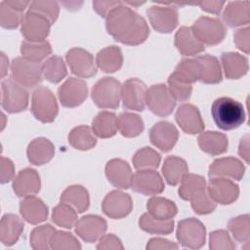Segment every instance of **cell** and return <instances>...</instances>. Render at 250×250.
<instances>
[{"mask_svg": "<svg viewBox=\"0 0 250 250\" xmlns=\"http://www.w3.org/2000/svg\"><path fill=\"white\" fill-rule=\"evenodd\" d=\"M105 25L108 34L116 41L130 46L146 41L149 28L146 20L121 2L106 16Z\"/></svg>", "mask_w": 250, "mask_h": 250, "instance_id": "cell-1", "label": "cell"}, {"mask_svg": "<svg viewBox=\"0 0 250 250\" xmlns=\"http://www.w3.org/2000/svg\"><path fill=\"white\" fill-rule=\"evenodd\" d=\"M211 114L216 125L222 130H232L245 121L242 104L229 97L215 100L211 106Z\"/></svg>", "mask_w": 250, "mask_h": 250, "instance_id": "cell-2", "label": "cell"}, {"mask_svg": "<svg viewBox=\"0 0 250 250\" xmlns=\"http://www.w3.org/2000/svg\"><path fill=\"white\" fill-rule=\"evenodd\" d=\"M43 64L18 57L11 63L12 79L24 88H33L42 81Z\"/></svg>", "mask_w": 250, "mask_h": 250, "instance_id": "cell-3", "label": "cell"}, {"mask_svg": "<svg viewBox=\"0 0 250 250\" xmlns=\"http://www.w3.org/2000/svg\"><path fill=\"white\" fill-rule=\"evenodd\" d=\"M31 112L42 123L53 122L59 112L57 100L52 91L46 87H37L32 94Z\"/></svg>", "mask_w": 250, "mask_h": 250, "instance_id": "cell-4", "label": "cell"}, {"mask_svg": "<svg viewBox=\"0 0 250 250\" xmlns=\"http://www.w3.org/2000/svg\"><path fill=\"white\" fill-rule=\"evenodd\" d=\"M122 85L113 77L100 79L92 89V100L101 108H117L121 99Z\"/></svg>", "mask_w": 250, "mask_h": 250, "instance_id": "cell-5", "label": "cell"}, {"mask_svg": "<svg viewBox=\"0 0 250 250\" xmlns=\"http://www.w3.org/2000/svg\"><path fill=\"white\" fill-rule=\"evenodd\" d=\"M194 36L202 43L214 46L221 43L227 33L222 21L215 18L200 17L190 27Z\"/></svg>", "mask_w": 250, "mask_h": 250, "instance_id": "cell-6", "label": "cell"}, {"mask_svg": "<svg viewBox=\"0 0 250 250\" xmlns=\"http://www.w3.org/2000/svg\"><path fill=\"white\" fill-rule=\"evenodd\" d=\"M1 105L10 113L24 110L28 105V93L24 87L15 82L12 78L5 79L1 83Z\"/></svg>", "mask_w": 250, "mask_h": 250, "instance_id": "cell-7", "label": "cell"}, {"mask_svg": "<svg viewBox=\"0 0 250 250\" xmlns=\"http://www.w3.org/2000/svg\"><path fill=\"white\" fill-rule=\"evenodd\" d=\"M205 227L197 219L188 218L180 221L178 224L177 239L186 248H201L205 243Z\"/></svg>", "mask_w": 250, "mask_h": 250, "instance_id": "cell-8", "label": "cell"}, {"mask_svg": "<svg viewBox=\"0 0 250 250\" xmlns=\"http://www.w3.org/2000/svg\"><path fill=\"white\" fill-rule=\"evenodd\" d=\"M146 104L148 109L158 116H167L172 113L176 101L164 84L152 85L147 89L146 95Z\"/></svg>", "mask_w": 250, "mask_h": 250, "instance_id": "cell-9", "label": "cell"}, {"mask_svg": "<svg viewBox=\"0 0 250 250\" xmlns=\"http://www.w3.org/2000/svg\"><path fill=\"white\" fill-rule=\"evenodd\" d=\"M21 34L26 41H45L50 32L51 22L43 16L28 11L21 18Z\"/></svg>", "mask_w": 250, "mask_h": 250, "instance_id": "cell-10", "label": "cell"}, {"mask_svg": "<svg viewBox=\"0 0 250 250\" xmlns=\"http://www.w3.org/2000/svg\"><path fill=\"white\" fill-rule=\"evenodd\" d=\"M130 188L144 195H156L161 193L165 187L161 176L154 169H143L133 175Z\"/></svg>", "mask_w": 250, "mask_h": 250, "instance_id": "cell-11", "label": "cell"}, {"mask_svg": "<svg viewBox=\"0 0 250 250\" xmlns=\"http://www.w3.org/2000/svg\"><path fill=\"white\" fill-rule=\"evenodd\" d=\"M147 88L138 78H130L124 82L121 89V100L126 109L143 111L146 106Z\"/></svg>", "mask_w": 250, "mask_h": 250, "instance_id": "cell-12", "label": "cell"}, {"mask_svg": "<svg viewBox=\"0 0 250 250\" xmlns=\"http://www.w3.org/2000/svg\"><path fill=\"white\" fill-rule=\"evenodd\" d=\"M88 95L87 84L84 80L70 77L59 88L58 96L62 106L75 107L80 105Z\"/></svg>", "mask_w": 250, "mask_h": 250, "instance_id": "cell-13", "label": "cell"}, {"mask_svg": "<svg viewBox=\"0 0 250 250\" xmlns=\"http://www.w3.org/2000/svg\"><path fill=\"white\" fill-rule=\"evenodd\" d=\"M71 72L81 78H89L97 73L93 56L81 48H72L65 55Z\"/></svg>", "mask_w": 250, "mask_h": 250, "instance_id": "cell-14", "label": "cell"}, {"mask_svg": "<svg viewBox=\"0 0 250 250\" xmlns=\"http://www.w3.org/2000/svg\"><path fill=\"white\" fill-rule=\"evenodd\" d=\"M153 28L161 33L171 32L178 24V10L175 6H151L146 10Z\"/></svg>", "mask_w": 250, "mask_h": 250, "instance_id": "cell-15", "label": "cell"}, {"mask_svg": "<svg viewBox=\"0 0 250 250\" xmlns=\"http://www.w3.org/2000/svg\"><path fill=\"white\" fill-rule=\"evenodd\" d=\"M76 234L85 242L99 240L106 230V222L97 215H86L77 220L74 225Z\"/></svg>", "mask_w": 250, "mask_h": 250, "instance_id": "cell-16", "label": "cell"}, {"mask_svg": "<svg viewBox=\"0 0 250 250\" xmlns=\"http://www.w3.org/2000/svg\"><path fill=\"white\" fill-rule=\"evenodd\" d=\"M102 208L107 217L121 219L131 212L133 202L129 194L119 190H112L104 198Z\"/></svg>", "mask_w": 250, "mask_h": 250, "instance_id": "cell-17", "label": "cell"}, {"mask_svg": "<svg viewBox=\"0 0 250 250\" xmlns=\"http://www.w3.org/2000/svg\"><path fill=\"white\" fill-rule=\"evenodd\" d=\"M207 191L210 197L220 204H230L239 194L238 186L227 178H211Z\"/></svg>", "mask_w": 250, "mask_h": 250, "instance_id": "cell-18", "label": "cell"}, {"mask_svg": "<svg viewBox=\"0 0 250 250\" xmlns=\"http://www.w3.org/2000/svg\"><path fill=\"white\" fill-rule=\"evenodd\" d=\"M179 138L177 128L170 122L160 121L153 125L149 131V140L153 146L167 152L176 145Z\"/></svg>", "mask_w": 250, "mask_h": 250, "instance_id": "cell-19", "label": "cell"}, {"mask_svg": "<svg viewBox=\"0 0 250 250\" xmlns=\"http://www.w3.org/2000/svg\"><path fill=\"white\" fill-rule=\"evenodd\" d=\"M176 121L181 129L187 134L201 133L204 129V122L196 106L190 104H184L178 107L175 115Z\"/></svg>", "mask_w": 250, "mask_h": 250, "instance_id": "cell-20", "label": "cell"}, {"mask_svg": "<svg viewBox=\"0 0 250 250\" xmlns=\"http://www.w3.org/2000/svg\"><path fill=\"white\" fill-rule=\"evenodd\" d=\"M245 168L242 162L234 157L216 159L209 167L208 175L211 178H227L239 181L244 175Z\"/></svg>", "mask_w": 250, "mask_h": 250, "instance_id": "cell-21", "label": "cell"}, {"mask_svg": "<svg viewBox=\"0 0 250 250\" xmlns=\"http://www.w3.org/2000/svg\"><path fill=\"white\" fill-rule=\"evenodd\" d=\"M40 177L36 170L25 168L21 170L13 181L14 192L20 197L36 194L40 190Z\"/></svg>", "mask_w": 250, "mask_h": 250, "instance_id": "cell-22", "label": "cell"}, {"mask_svg": "<svg viewBox=\"0 0 250 250\" xmlns=\"http://www.w3.org/2000/svg\"><path fill=\"white\" fill-rule=\"evenodd\" d=\"M105 175L108 182L115 188L126 189L131 187L132 171L129 164L122 159H111L105 166Z\"/></svg>", "mask_w": 250, "mask_h": 250, "instance_id": "cell-23", "label": "cell"}, {"mask_svg": "<svg viewBox=\"0 0 250 250\" xmlns=\"http://www.w3.org/2000/svg\"><path fill=\"white\" fill-rule=\"evenodd\" d=\"M20 212L22 218L32 225L44 222L48 217V207L34 195L25 196L20 204Z\"/></svg>", "mask_w": 250, "mask_h": 250, "instance_id": "cell-24", "label": "cell"}, {"mask_svg": "<svg viewBox=\"0 0 250 250\" xmlns=\"http://www.w3.org/2000/svg\"><path fill=\"white\" fill-rule=\"evenodd\" d=\"M23 222L15 214H5L0 223V240L6 246L14 245L23 230Z\"/></svg>", "mask_w": 250, "mask_h": 250, "instance_id": "cell-25", "label": "cell"}, {"mask_svg": "<svg viewBox=\"0 0 250 250\" xmlns=\"http://www.w3.org/2000/svg\"><path fill=\"white\" fill-rule=\"evenodd\" d=\"M199 68V80L206 84H217L222 81V70L219 61L211 55H202L195 58Z\"/></svg>", "mask_w": 250, "mask_h": 250, "instance_id": "cell-26", "label": "cell"}, {"mask_svg": "<svg viewBox=\"0 0 250 250\" xmlns=\"http://www.w3.org/2000/svg\"><path fill=\"white\" fill-rule=\"evenodd\" d=\"M175 46L183 56H193L204 51L202 44L188 26H182L175 34Z\"/></svg>", "mask_w": 250, "mask_h": 250, "instance_id": "cell-27", "label": "cell"}, {"mask_svg": "<svg viewBox=\"0 0 250 250\" xmlns=\"http://www.w3.org/2000/svg\"><path fill=\"white\" fill-rule=\"evenodd\" d=\"M54 153V145L48 139L42 137L33 140L27 147V158L34 165H43L49 162Z\"/></svg>", "mask_w": 250, "mask_h": 250, "instance_id": "cell-28", "label": "cell"}, {"mask_svg": "<svg viewBox=\"0 0 250 250\" xmlns=\"http://www.w3.org/2000/svg\"><path fill=\"white\" fill-rule=\"evenodd\" d=\"M225 74L229 79H238L248 71V60L238 53H223L221 56Z\"/></svg>", "mask_w": 250, "mask_h": 250, "instance_id": "cell-29", "label": "cell"}, {"mask_svg": "<svg viewBox=\"0 0 250 250\" xmlns=\"http://www.w3.org/2000/svg\"><path fill=\"white\" fill-rule=\"evenodd\" d=\"M96 62L98 67L103 71L107 73L115 72L122 66V52L117 46L105 47L97 54Z\"/></svg>", "mask_w": 250, "mask_h": 250, "instance_id": "cell-30", "label": "cell"}, {"mask_svg": "<svg viewBox=\"0 0 250 250\" xmlns=\"http://www.w3.org/2000/svg\"><path fill=\"white\" fill-rule=\"evenodd\" d=\"M197 141L201 150L210 155H219L228 149V138L219 132H204L199 135Z\"/></svg>", "mask_w": 250, "mask_h": 250, "instance_id": "cell-31", "label": "cell"}, {"mask_svg": "<svg viewBox=\"0 0 250 250\" xmlns=\"http://www.w3.org/2000/svg\"><path fill=\"white\" fill-rule=\"evenodd\" d=\"M224 21L230 27L248 24L249 18V2H229L223 13Z\"/></svg>", "mask_w": 250, "mask_h": 250, "instance_id": "cell-32", "label": "cell"}, {"mask_svg": "<svg viewBox=\"0 0 250 250\" xmlns=\"http://www.w3.org/2000/svg\"><path fill=\"white\" fill-rule=\"evenodd\" d=\"M188 172V167L184 159L178 156H168L164 160L162 173L170 186L178 185Z\"/></svg>", "mask_w": 250, "mask_h": 250, "instance_id": "cell-33", "label": "cell"}, {"mask_svg": "<svg viewBox=\"0 0 250 250\" xmlns=\"http://www.w3.org/2000/svg\"><path fill=\"white\" fill-rule=\"evenodd\" d=\"M117 117L115 113L103 110L97 114L92 122V130L100 138L106 139L114 136L117 131Z\"/></svg>", "mask_w": 250, "mask_h": 250, "instance_id": "cell-34", "label": "cell"}, {"mask_svg": "<svg viewBox=\"0 0 250 250\" xmlns=\"http://www.w3.org/2000/svg\"><path fill=\"white\" fill-rule=\"evenodd\" d=\"M147 213L153 218L159 220H171L177 214V206L167 198L161 196H152L147 200Z\"/></svg>", "mask_w": 250, "mask_h": 250, "instance_id": "cell-35", "label": "cell"}, {"mask_svg": "<svg viewBox=\"0 0 250 250\" xmlns=\"http://www.w3.org/2000/svg\"><path fill=\"white\" fill-rule=\"evenodd\" d=\"M61 202L70 205L78 213H83L88 209L90 204L89 194L83 187L71 186L62 193Z\"/></svg>", "mask_w": 250, "mask_h": 250, "instance_id": "cell-36", "label": "cell"}, {"mask_svg": "<svg viewBox=\"0 0 250 250\" xmlns=\"http://www.w3.org/2000/svg\"><path fill=\"white\" fill-rule=\"evenodd\" d=\"M68 142L70 146L79 150H88L95 146L97 139L92 128L81 125L73 128L68 135Z\"/></svg>", "mask_w": 250, "mask_h": 250, "instance_id": "cell-37", "label": "cell"}, {"mask_svg": "<svg viewBox=\"0 0 250 250\" xmlns=\"http://www.w3.org/2000/svg\"><path fill=\"white\" fill-rule=\"evenodd\" d=\"M117 130L122 136L127 138H133L140 135L144 130V122L142 118L130 112H123L119 114L116 120Z\"/></svg>", "mask_w": 250, "mask_h": 250, "instance_id": "cell-38", "label": "cell"}, {"mask_svg": "<svg viewBox=\"0 0 250 250\" xmlns=\"http://www.w3.org/2000/svg\"><path fill=\"white\" fill-rule=\"evenodd\" d=\"M21 53L22 58L31 62H40L52 53V47L46 40L41 42H30L24 40L21 45Z\"/></svg>", "mask_w": 250, "mask_h": 250, "instance_id": "cell-39", "label": "cell"}, {"mask_svg": "<svg viewBox=\"0 0 250 250\" xmlns=\"http://www.w3.org/2000/svg\"><path fill=\"white\" fill-rule=\"evenodd\" d=\"M140 228L152 234H169L174 229V221L171 220H159L153 218L148 213L142 215L139 221Z\"/></svg>", "mask_w": 250, "mask_h": 250, "instance_id": "cell-40", "label": "cell"}, {"mask_svg": "<svg viewBox=\"0 0 250 250\" xmlns=\"http://www.w3.org/2000/svg\"><path fill=\"white\" fill-rule=\"evenodd\" d=\"M56 231V229L49 224L35 228L30 233V246L35 250L51 248V241Z\"/></svg>", "mask_w": 250, "mask_h": 250, "instance_id": "cell-41", "label": "cell"}, {"mask_svg": "<svg viewBox=\"0 0 250 250\" xmlns=\"http://www.w3.org/2000/svg\"><path fill=\"white\" fill-rule=\"evenodd\" d=\"M63 60L59 56H52L43 63V75L51 83H59L66 76Z\"/></svg>", "mask_w": 250, "mask_h": 250, "instance_id": "cell-42", "label": "cell"}, {"mask_svg": "<svg viewBox=\"0 0 250 250\" xmlns=\"http://www.w3.org/2000/svg\"><path fill=\"white\" fill-rule=\"evenodd\" d=\"M177 79L191 84L199 80V68L195 59L182 60L172 73Z\"/></svg>", "mask_w": 250, "mask_h": 250, "instance_id": "cell-43", "label": "cell"}, {"mask_svg": "<svg viewBox=\"0 0 250 250\" xmlns=\"http://www.w3.org/2000/svg\"><path fill=\"white\" fill-rule=\"evenodd\" d=\"M52 220L59 227L71 229L77 222V212L70 205L61 202L53 209Z\"/></svg>", "mask_w": 250, "mask_h": 250, "instance_id": "cell-44", "label": "cell"}, {"mask_svg": "<svg viewBox=\"0 0 250 250\" xmlns=\"http://www.w3.org/2000/svg\"><path fill=\"white\" fill-rule=\"evenodd\" d=\"M228 229L237 242L246 244L249 243L250 222L248 214L230 219L228 223Z\"/></svg>", "mask_w": 250, "mask_h": 250, "instance_id": "cell-45", "label": "cell"}, {"mask_svg": "<svg viewBox=\"0 0 250 250\" xmlns=\"http://www.w3.org/2000/svg\"><path fill=\"white\" fill-rule=\"evenodd\" d=\"M206 188L205 179L195 174H187L181 181L179 195L184 200H190L193 194Z\"/></svg>", "mask_w": 250, "mask_h": 250, "instance_id": "cell-46", "label": "cell"}, {"mask_svg": "<svg viewBox=\"0 0 250 250\" xmlns=\"http://www.w3.org/2000/svg\"><path fill=\"white\" fill-rule=\"evenodd\" d=\"M160 155L151 147H143L133 157V164L137 170L155 169L160 163Z\"/></svg>", "mask_w": 250, "mask_h": 250, "instance_id": "cell-47", "label": "cell"}, {"mask_svg": "<svg viewBox=\"0 0 250 250\" xmlns=\"http://www.w3.org/2000/svg\"><path fill=\"white\" fill-rule=\"evenodd\" d=\"M189 201L191 202V207L194 212L199 215L209 214L213 212L217 206V203L210 197L206 188L193 194Z\"/></svg>", "mask_w": 250, "mask_h": 250, "instance_id": "cell-48", "label": "cell"}, {"mask_svg": "<svg viewBox=\"0 0 250 250\" xmlns=\"http://www.w3.org/2000/svg\"><path fill=\"white\" fill-rule=\"evenodd\" d=\"M168 89L175 101L185 102L190 98L192 87L191 84L185 83L177 79L173 74L168 78Z\"/></svg>", "mask_w": 250, "mask_h": 250, "instance_id": "cell-49", "label": "cell"}, {"mask_svg": "<svg viewBox=\"0 0 250 250\" xmlns=\"http://www.w3.org/2000/svg\"><path fill=\"white\" fill-rule=\"evenodd\" d=\"M51 248L55 250H63V249H81L79 241L71 233L67 231H56L51 241Z\"/></svg>", "mask_w": 250, "mask_h": 250, "instance_id": "cell-50", "label": "cell"}, {"mask_svg": "<svg viewBox=\"0 0 250 250\" xmlns=\"http://www.w3.org/2000/svg\"><path fill=\"white\" fill-rule=\"evenodd\" d=\"M21 13L10 7L5 1L0 3V24L2 27L14 29L21 21Z\"/></svg>", "mask_w": 250, "mask_h": 250, "instance_id": "cell-51", "label": "cell"}, {"mask_svg": "<svg viewBox=\"0 0 250 250\" xmlns=\"http://www.w3.org/2000/svg\"><path fill=\"white\" fill-rule=\"evenodd\" d=\"M30 12H34L46 18L51 23H54L59 16V5L57 2L33 1L29 4Z\"/></svg>", "mask_w": 250, "mask_h": 250, "instance_id": "cell-52", "label": "cell"}, {"mask_svg": "<svg viewBox=\"0 0 250 250\" xmlns=\"http://www.w3.org/2000/svg\"><path fill=\"white\" fill-rule=\"evenodd\" d=\"M210 249L213 250H233L236 248L234 243L232 242L231 238L229 235V232L224 229L215 230L210 233Z\"/></svg>", "mask_w": 250, "mask_h": 250, "instance_id": "cell-53", "label": "cell"}, {"mask_svg": "<svg viewBox=\"0 0 250 250\" xmlns=\"http://www.w3.org/2000/svg\"><path fill=\"white\" fill-rule=\"evenodd\" d=\"M97 249L99 250H108V249H124L120 239L115 236L113 233L104 234L100 239L97 245Z\"/></svg>", "mask_w": 250, "mask_h": 250, "instance_id": "cell-54", "label": "cell"}, {"mask_svg": "<svg viewBox=\"0 0 250 250\" xmlns=\"http://www.w3.org/2000/svg\"><path fill=\"white\" fill-rule=\"evenodd\" d=\"M249 27L238 29L234 33V43L238 49L245 54H249Z\"/></svg>", "mask_w": 250, "mask_h": 250, "instance_id": "cell-55", "label": "cell"}, {"mask_svg": "<svg viewBox=\"0 0 250 250\" xmlns=\"http://www.w3.org/2000/svg\"><path fill=\"white\" fill-rule=\"evenodd\" d=\"M146 250H163V249H178L179 246L168 239L154 237L151 238L146 244Z\"/></svg>", "mask_w": 250, "mask_h": 250, "instance_id": "cell-56", "label": "cell"}, {"mask_svg": "<svg viewBox=\"0 0 250 250\" xmlns=\"http://www.w3.org/2000/svg\"><path fill=\"white\" fill-rule=\"evenodd\" d=\"M15 174L12 160L4 156L1 157V184H6L12 180Z\"/></svg>", "mask_w": 250, "mask_h": 250, "instance_id": "cell-57", "label": "cell"}, {"mask_svg": "<svg viewBox=\"0 0 250 250\" xmlns=\"http://www.w3.org/2000/svg\"><path fill=\"white\" fill-rule=\"evenodd\" d=\"M120 3V1H94L93 7L101 17L106 18L108 13Z\"/></svg>", "mask_w": 250, "mask_h": 250, "instance_id": "cell-58", "label": "cell"}, {"mask_svg": "<svg viewBox=\"0 0 250 250\" xmlns=\"http://www.w3.org/2000/svg\"><path fill=\"white\" fill-rule=\"evenodd\" d=\"M198 5L201 7V9L205 12L212 13V14H219L222 7L225 5V2H219V1H204L198 3Z\"/></svg>", "mask_w": 250, "mask_h": 250, "instance_id": "cell-59", "label": "cell"}, {"mask_svg": "<svg viewBox=\"0 0 250 250\" xmlns=\"http://www.w3.org/2000/svg\"><path fill=\"white\" fill-rule=\"evenodd\" d=\"M238 154L246 161V163H249V136L246 135L243 137L239 144L238 148Z\"/></svg>", "mask_w": 250, "mask_h": 250, "instance_id": "cell-60", "label": "cell"}, {"mask_svg": "<svg viewBox=\"0 0 250 250\" xmlns=\"http://www.w3.org/2000/svg\"><path fill=\"white\" fill-rule=\"evenodd\" d=\"M5 2L10 7L19 11L20 13H21L30 4V2H28V1H5Z\"/></svg>", "mask_w": 250, "mask_h": 250, "instance_id": "cell-61", "label": "cell"}, {"mask_svg": "<svg viewBox=\"0 0 250 250\" xmlns=\"http://www.w3.org/2000/svg\"><path fill=\"white\" fill-rule=\"evenodd\" d=\"M8 66H9V61L4 53H1V78H4V76L8 72Z\"/></svg>", "mask_w": 250, "mask_h": 250, "instance_id": "cell-62", "label": "cell"}, {"mask_svg": "<svg viewBox=\"0 0 250 250\" xmlns=\"http://www.w3.org/2000/svg\"><path fill=\"white\" fill-rule=\"evenodd\" d=\"M144 3L145 2H124V4H129V5H132V6H140Z\"/></svg>", "mask_w": 250, "mask_h": 250, "instance_id": "cell-63", "label": "cell"}]
</instances>
